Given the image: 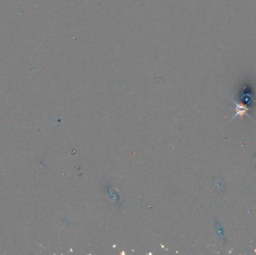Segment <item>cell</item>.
Masks as SVG:
<instances>
[{
	"mask_svg": "<svg viewBox=\"0 0 256 255\" xmlns=\"http://www.w3.org/2000/svg\"><path fill=\"white\" fill-rule=\"evenodd\" d=\"M232 101L234 102V104H235V106H236V107H235V110H236V114H235L234 116L231 119V120H232L233 119H234L237 116H240V118L243 119V117L244 115H247V116L249 117V118L251 119V120H253V119L251 118V117H250L249 115L247 114L248 111H249V107L246 106V105L242 104V103H237V102L235 101H234V100H232Z\"/></svg>",
	"mask_w": 256,
	"mask_h": 255,
	"instance_id": "1",
	"label": "cell"
},
{
	"mask_svg": "<svg viewBox=\"0 0 256 255\" xmlns=\"http://www.w3.org/2000/svg\"><path fill=\"white\" fill-rule=\"evenodd\" d=\"M255 252H256V249H255Z\"/></svg>",
	"mask_w": 256,
	"mask_h": 255,
	"instance_id": "2",
	"label": "cell"
}]
</instances>
